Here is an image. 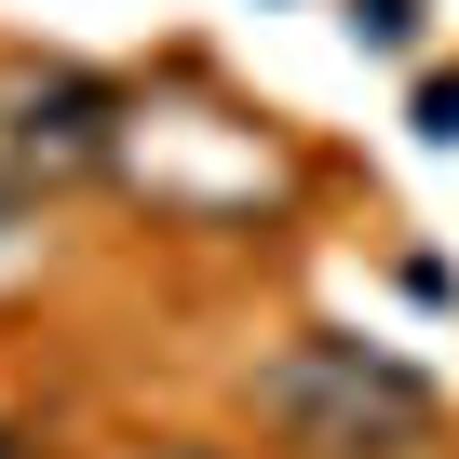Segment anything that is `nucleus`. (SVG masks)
Returning <instances> with one entry per match:
<instances>
[{"label": "nucleus", "instance_id": "f257e3e1", "mask_svg": "<svg viewBox=\"0 0 459 459\" xmlns=\"http://www.w3.org/2000/svg\"><path fill=\"white\" fill-rule=\"evenodd\" d=\"M257 419L311 459H419L432 446V378L365 351V338H298L257 365Z\"/></svg>", "mask_w": 459, "mask_h": 459}, {"label": "nucleus", "instance_id": "f03ea898", "mask_svg": "<svg viewBox=\"0 0 459 459\" xmlns=\"http://www.w3.org/2000/svg\"><path fill=\"white\" fill-rule=\"evenodd\" d=\"M108 82L82 68H0V189H41V176H82L108 149Z\"/></svg>", "mask_w": 459, "mask_h": 459}, {"label": "nucleus", "instance_id": "7ed1b4c3", "mask_svg": "<svg viewBox=\"0 0 459 459\" xmlns=\"http://www.w3.org/2000/svg\"><path fill=\"white\" fill-rule=\"evenodd\" d=\"M351 28H365V41H378V55H392V41H405V28H419V0H351Z\"/></svg>", "mask_w": 459, "mask_h": 459}, {"label": "nucleus", "instance_id": "20e7f679", "mask_svg": "<svg viewBox=\"0 0 459 459\" xmlns=\"http://www.w3.org/2000/svg\"><path fill=\"white\" fill-rule=\"evenodd\" d=\"M419 122H432V135H459V82H432V95H419Z\"/></svg>", "mask_w": 459, "mask_h": 459}]
</instances>
